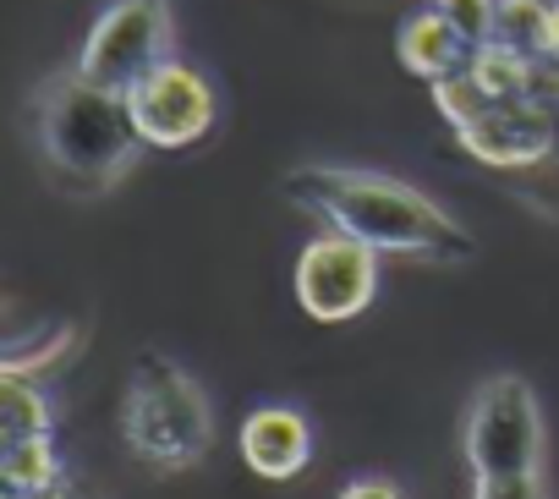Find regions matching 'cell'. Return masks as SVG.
Listing matches in <instances>:
<instances>
[{
  "instance_id": "obj_1",
  "label": "cell",
  "mask_w": 559,
  "mask_h": 499,
  "mask_svg": "<svg viewBox=\"0 0 559 499\" xmlns=\"http://www.w3.org/2000/svg\"><path fill=\"white\" fill-rule=\"evenodd\" d=\"M280 192L302 214H319L330 230L379 247L384 259H428V264L477 259V236L412 181L357 170V165H297L286 170Z\"/></svg>"
},
{
  "instance_id": "obj_2",
  "label": "cell",
  "mask_w": 559,
  "mask_h": 499,
  "mask_svg": "<svg viewBox=\"0 0 559 499\" xmlns=\"http://www.w3.org/2000/svg\"><path fill=\"white\" fill-rule=\"evenodd\" d=\"M34 148L45 176L72 198H99L143 159V132L132 121L127 94L88 83L78 67L45 78L34 94Z\"/></svg>"
},
{
  "instance_id": "obj_3",
  "label": "cell",
  "mask_w": 559,
  "mask_h": 499,
  "mask_svg": "<svg viewBox=\"0 0 559 499\" xmlns=\"http://www.w3.org/2000/svg\"><path fill=\"white\" fill-rule=\"evenodd\" d=\"M121 439L138 461H148L159 472H187L203 461V450L214 439L209 395L198 390V379L187 368H176L159 352H143L127 379V395H121Z\"/></svg>"
},
{
  "instance_id": "obj_4",
  "label": "cell",
  "mask_w": 559,
  "mask_h": 499,
  "mask_svg": "<svg viewBox=\"0 0 559 499\" xmlns=\"http://www.w3.org/2000/svg\"><path fill=\"white\" fill-rule=\"evenodd\" d=\"M461 450L472 477H499V472H543V406L537 390L521 373H493L477 384L466 423H461Z\"/></svg>"
},
{
  "instance_id": "obj_5",
  "label": "cell",
  "mask_w": 559,
  "mask_h": 499,
  "mask_svg": "<svg viewBox=\"0 0 559 499\" xmlns=\"http://www.w3.org/2000/svg\"><path fill=\"white\" fill-rule=\"evenodd\" d=\"M176 56V17L170 0H110L94 17L83 50H78V72L99 88L132 94L159 61Z\"/></svg>"
},
{
  "instance_id": "obj_6",
  "label": "cell",
  "mask_w": 559,
  "mask_h": 499,
  "mask_svg": "<svg viewBox=\"0 0 559 499\" xmlns=\"http://www.w3.org/2000/svg\"><path fill=\"white\" fill-rule=\"evenodd\" d=\"M379 247L346 236V230H324L297 253V302L308 319L319 324H346L357 313H368V302L379 297Z\"/></svg>"
},
{
  "instance_id": "obj_7",
  "label": "cell",
  "mask_w": 559,
  "mask_h": 499,
  "mask_svg": "<svg viewBox=\"0 0 559 499\" xmlns=\"http://www.w3.org/2000/svg\"><path fill=\"white\" fill-rule=\"evenodd\" d=\"M461 148L493 170H532L548 165L559 148V99L532 94V99H488L477 116L450 127Z\"/></svg>"
},
{
  "instance_id": "obj_8",
  "label": "cell",
  "mask_w": 559,
  "mask_h": 499,
  "mask_svg": "<svg viewBox=\"0 0 559 499\" xmlns=\"http://www.w3.org/2000/svg\"><path fill=\"white\" fill-rule=\"evenodd\" d=\"M132 121L143 132L148 148H192L198 138H209L214 127V88L203 72H192L187 61H159L132 94Z\"/></svg>"
},
{
  "instance_id": "obj_9",
  "label": "cell",
  "mask_w": 559,
  "mask_h": 499,
  "mask_svg": "<svg viewBox=\"0 0 559 499\" xmlns=\"http://www.w3.org/2000/svg\"><path fill=\"white\" fill-rule=\"evenodd\" d=\"M236 439H241V461L258 477H269V483H286V477L308 472V461H313V428H308V417L297 406H258V412H247Z\"/></svg>"
},
{
  "instance_id": "obj_10",
  "label": "cell",
  "mask_w": 559,
  "mask_h": 499,
  "mask_svg": "<svg viewBox=\"0 0 559 499\" xmlns=\"http://www.w3.org/2000/svg\"><path fill=\"white\" fill-rule=\"evenodd\" d=\"M395 56H401V67H406L412 78L439 83V78H450V72L466 67L472 45L461 39V28H455L439 7H428V12H417V17L401 23V34H395Z\"/></svg>"
},
{
  "instance_id": "obj_11",
  "label": "cell",
  "mask_w": 559,
  "mask_h": 499,
  "mask_svg": "<svg viewBox=\"0 0 559 499\" xmlns=\"http://www.w3.org/2000/svg\"><path fill=\"white\" fill-rule=\"evenodd\" d=\"M0 488L23 494V499H56L67 488V466L45 439H7V455H0Z\"/></svg>"
},
{
  "instance_id": "obj_12",
  "label": "cell",
  "mask_w": 559,
  "mask_h": 499,
  "mask_svg": "<svg viewBox=\"0 0 559 499\" xmlns=\"http://www.w3.org/2000/svg\"><path fill=\"white\" fill-rule=\"evenodd\" d=\"M0 428L7 439H45L56 428V406L28 373H0Z\"/></svg>"
},
{
  "instance_id": "obj_13",
  "label": "cell",
  "mask_w": 559,
  "mask_h": 499,
  "mask_svg": "<svg viewBox=\"0 0 559 499\" xmlns=\"http://www.w3.org/2000/svg\"><path fill=\"white\" fill-rule=\"evenodd\" d=\"M548 12H554V0H499V12H493V39H504V45H515V50L543 56Z\"/></svg>"
},
{
  "instance_id": "obj_14",
  "label": "cell",
  "mask_w": 559,
  "mask_h": 499,
  "mask_svg": "<svg viewBox=\"0 0 559 499\" xmlns=\"http://www.w3.org/2000/svg\"><path fill=\"white\" fill-rule=\"evenodd\" d=\"M433 7L461 28V39H466V45L493 39V12H499V0H433Z\"/></svg>"
},
{
  "instance_id": "obj_15",
  "label": "cell",
  "mask_w": 559,
  "mask_h": 499,
  "mask_svg": "<svg viewBox=\"0 0 559 499\" xmlns=\"http://www.w3.org/2000/svg\"><path fill=\"white\" fill-rule=\"evenodd\" d=\"M472 499H543V472H499V477H477Z\"/></svg>"
},
{
  "instance_id": "obj_16",
  "label": "cell",
  "mask_w": 559,
  "mask_h": 499,
  "mask_svg": "<svg viewBox=\"0 0 559 499\" xmlns=\"http://www.w3.org/2000/svg\"><path fill=\"white\" fill-rule=\"evenodd\" d=\"M335 499H406L395 483H384V477H357V483H346Z\"/></svg>"
},
{
  "instance_id": "obj_17",
  "label": "cell",
  "mask_w": 559,
  "mask_h": 499,
  "mask_svg": "<svg viewBox=\"0 0 559 499\" xmlns=\"http://www.w3.org/2000/svg\"><path fill=\"white\" fill-rule=\"evenodd\" d=\"M543 61L559 72V0H554V12H548V39H543Z\"/></svg>"
},
{
  "instance_id": "obj_18",
  "label": "cell",
  "mask_w": 559,
  "mask_h": 499,
  "mask_svg": "<svg viewBox=\"0 0 559 499\" xmlns=\"http://www.w3.org/2000/svg\"><path fill=\"white\" fill-rule=\"evenodd\" d=\"M7 499H23V494H7Z\"/></svg>"
}]
</instances>
